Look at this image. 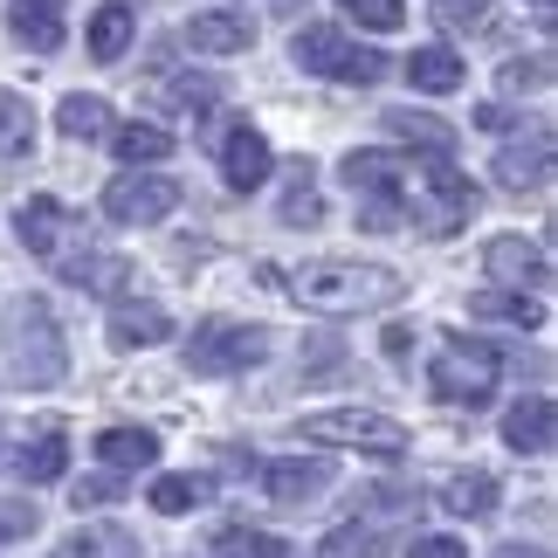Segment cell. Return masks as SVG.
Returning <instances> with one entry per match:
<instances>
[{
	"label": "cell",
	"mask_w": 558,
	"mask_h": 558,
	"mask_svg": "<svg viewBox=\"0 0 558 558\" xmlns=\"http://www.w3.org/2000/svg\"><path fill=\"white\" fill-rule=\"evenodd\" d=\"M263 283H283L304 311H325V317H352V311H386L393 296L407 290L400 269H379V263H304L290 276L263 269Z\"/></svg>",
	"instance_id": "cell-1"
},
{
	"label": "cell",
	"mask_w": 558,
	"mask_h": 558,
	"mask_svg": "<svg viewBox=\"0 0 558 558\" xmlns=\"http://www.w3.org/2000/svg\"><path fill=\"white\" fill-rule=\"evenodd\" d=\"M0 345H8L21 386H56L62 373H70V352H62L56 311L41 304V296H14V304H8V317H0Z\"/></svg>",
	"instance_id": "cell-2"
},
{
	"label": "cell",
	"mask_w": 558,
	"mask_h": 558,
	"mask_svg": "<svg viewBox=\"0 0 558 558\" xmlns=\"http://www.w3.org/2000/svg\"><path fill=\"white\" fill-rule=\"evenodd\" d=\"M400 193H407L400 214L414 228H427V234H456L469 214H476V186H469V173H456L448 159H414Z\"/></svg>",
	"instance_id": "cell-3"
},
{
	"label": "cell",
	"mask_w": 558,
	"mask_h": 558,
	"mask_svg": "<svg viewBox=\"0 0 558 558\" xmlns=\"http://www.w3.org/2000/svg\"><path fill=\"white\" fill-rule=\"evenodd\" d=\"M296 70L304 76H331V83H379L393 62L379 49H359V41L338 28V21H311V28H296Z\"/></svg>",
	"instance_id": "cell-4"
},
{
	"label": "cell",
	"mask_w": 558,
	"mask_h": 558,
	"mask_svg": "<svg viewBox=\"0 0 558 558\" xmlns=\"http://www.w3.org/2000/svg\"><path fill=\"white\" fill-rule=\"evenodd\" d=\"M304 441L325 448H359V456H407V427L373 414V407H325L304 421Z\"/></svg>",
	"instance_id": "cell-5"
},
{
	"label": "cell",
	"mask_w": 558,
	"mask_h": 558,
	"mask_svg": "<svg viewBox=\"0 0 558 558\" xmlns=\"http://www.w3.org/2000/svg\"><path fill=\"white\" fill-rule=\"evenodd\" d=\"M263 352H269V331H263V325H234V317H207V325L186 338V366L207 373V379L248 373Z\"/></svg>",
	"instance_id": "cell-6"
},
{
	"label": "cell",
	"mask_w": 558,
	"mask_h": 558,
	"mask_svg": "<svg viewBox=\"0 0 558 558\" xmlns=\"http://www.w3.org/2000/svg\"><path fill=\"white\" fill-rule=\"evenodd\" d=\"M427 386H435L448 407H483L497 393V352L476 345V338H448V352H435Z\"/></svg>",
	"instance_id": "cell-7"
},
{
	"label": "cell",
	"mask_w": 558,
	"mask_h": 558,
	"mask_svg": "<svg viewBox=\"0 0 558 558\" xmlns=\"http://www.w3.org/2000/svg\"><path fill=\"white\" fill-rule=\"evenodd\" d=\"M173 207H180V180H166V173H132V166H124V173L104 186V214L124 221V228H153Z\"/></svg>",
	"instance_id": "cell-8"
},
{
	"label": "cell",
	"mask_w": 558,
	"mask_h": 558,
	"mask_svg": "<svg viewBox=\"0 0 558 558\" xmlns=\"http://www.w3.org/2000/svg\"><path fill=\"white\" fill-rule=\"evenodd\" d=\"M14 228H21V242H28L41 263H70V242H83V221L62 201H49V193H35V201L14 214Z\"/></svg>",
	"instance_id": "cell-9"
},
{
	"label": "cell",
	"mask_w": 558,
	"mask_h": 558,
	"mask_svg": "<svg viewBox=\"0 0 558 558\" xmlns=\"http://www.w3.org/2000/svg\"><path fill=\"white\" fill-rule=\"evenodd\" d=\"M483 269H489V283L497 290H545L551 283V255L538 242H524V234H497V242L483 248Z\"/></svg>",
	"instance_id": "cell-10"
},
{
	"label": "cell",
	"mask_w": 558,
	"mask_h": 558,
	"mask_svg": "<svg viewBox=\"0 0 558 558\" xmlns=\"http://www.w3.org/2000/svg\"><path fill=\"white\" fill-rule=\"evenodd\" d=\"M276 173V153H269V138L255 132V124H228V138H221V180L234 193H248V186H263Z\"/></svg>",
	"instance_id": "cell-11"
},
{
	"label": "cell",
	"mask_w": 558,
	"mask_h": 558,
	"mask_svg": "<svg viewBox=\"0 0 558 558\" xmlns=\"http://www.w3.org/2000/svg\"><path fill=\"white\" fill-rule=\"evenodd\" d=\"M186 49L193 56H242V49H255V21L228 14V8H207V14L186 21Z\"/></svg>",
	"instance_id": "cell-12"
},
{
	"label": "cell",
	"mask_w": 558,
	"mask_h": 558,
	"mask_svg": "<svg viewBox=\"0 0 558 558\" xmlns=\"http://www.w3.org/2000/svg\"><path fill=\"white\" fill-rule=\"evenodd\" d=\"M497 180H504L510 193H538V186L551 180V132H531V145H504Z\"/></svg>",
	"instance_id": "cell-13"
},
{
	"label": "cell",
	"mask_w": 558,
	"mask_h": 558,
	"mask_svg": "<svg viewBox=\"0 0 558 558\" xmlns=\"http://www.w3.org/2000/svg\"><path fill=\"white\" fill-rule=\"evenodd\" d=\"M551 427H558L551 400H545V393H531V400H518V407L504 414V441L518 448V456H545V448H551Z\"/></svg>",
	"instance_id": "cell-14"
},
{
	"label": "cell",
	"mask_w": 558,
	"mask_h": 558,
	"mask_svg": "<svg viewBox=\"0 0 558 558\" xmlns=\"http://www.w3.org/2000/svg\"><path fill=\"white\" fill-rule=\"evenodd\" d=\"M379 124H386V132H393L400 145L427 153V159H448V153H456V124H441L435 111H386Z\"/></svg>",
	"instance_id": "cell-15"
},
{
	"label": "cell",
	"mask_w": 558,
	"mask_h": 558,
	"mask_svg": "<svg viewBox=\"0 0 558 558\" xmlns=\"http://www.w3.org/2000/svg\"><path fill=\"white\" fill-rule=\"evenodd\" d=\"M173 132H166V124H145V118H132V124H111V153L124 159V166H132V173H138V166H159V159H173Z\"/></svg>",
	"instance_id": "cell-16"
},
{
	"label": "cell",
	"mask_w": 558,
	"mask_h": 558,
	"mask_svg": "<svg viewBox=\"0 0 558 558\" xmlns=\"http://www.w3.org/2000/svg\"><path fill=\"white\" fill-rule=\"evenodd\" d=\"M325 483H331V462H296V456L290 462H263V489L276 504H311Z\"/></svg>",
	"instance_id": "cell-17"
},
{
	"label": "cell",
	"mask_w": 558,
	"mask_h": 558,
	"mask_svg": "<svg viewBox=\"0 0 558 558\" xmlns=\"http://www.w3.org/2000/svg\"><path fill=\"white\" fill-rule=\"evenodd\" d=\"M345 180L366 201H393L400 180H407V153H345Z\"/></svg>",
	"instance_id": "cell-18"
},
{
	"label": "cell",
	"mask_w": 558,
	"mask_h": 558,
	"mask_svg": "<svg viewBox=\"0 0 558 558\" xmlns=\"http://www.w3.org/2000/svg\"><path fill=\"white\" fill-rule=\"evenodd\" d=\"M97 462H111V476H124V469H153L159 462V435L153 427H104Z\"/></svg>",
	"instance_id": "cell-19"
},
{
	"label": "cell",
	"mask_w": 558,
	"mask_h": 558,
	"mask_svg": "<svg viewBox=\"0 0 558 558\" xmlns=\"http://www.w3.org/2000/svg\"><path fill=\"white\" fill-rule=\"evenodd\" d=\"M111 104L104 97H90V90H76V97H62L56 104V132H70L76 145H90V138H111Z\"/></svg>",
	"instance_id": "cell-20"
},
{
	"label": "cell",
	"mask_w": 558,
	"mask_h": 558,
	"mask_svg": "<svg viewBox=\"0 0 558 558\" xmlns=\"http://www.w3.org/2000/svg\"><path fill=\"white\" fill-rule=\"evenodd\" d=\"M14 41L35 49V56L62 49V0H21L14 8Z\"/></svg>",
	"instance_id": "cell-21"
},
{
	"label": "cell",
	"mask_w": 558,
	"mask_h": 558,
	"mask_svg": "<svg viewBox=\"0 0 558 558\" xmlns=\"http://www.w3.org/2000/svg\"><path fill=\"white\" fill-rule=\"evenodd\" d=\"M407 83H414V90H427V97H448V90H462V56L456 49H414L407 56Z\"/></svg>",
	"instance_id": "cell-22"
},
{
	"label": "cell",
	"mask_w": 558,
	"mask_h": 558,
	"mask_svg": "<svg viewBox=\"0 0 558 558\" xmlns=\"http://www.w3.org/2000/svg\"><path fill=\"white\" fill-rule=\"evenodd\" d=\"M159 338H173V317H166L159 304H124V311L111 317V345H118V352L159 345Z\"/></svg>",
	"instance_id": "cell-23"
},
{
	"label": "cell",
	"mask_w": 558,
	"mask_h": 558,
	"mask_svg": "<svg viewBox=\"0 0 558 558\" xmlns=\"http://www.w3.org/2000/svg\"><path fill=\"white\" fill-rule=\"evenodd\" d=\"M70 283H83V290H97V296H118L124 283H132V263H118V255H70V263H56Z\"/></svg>",
	"instance_id": "cell-24"
},
{
	"label": "cell",
	"mask_w": 558,
	"mask_h": 558,
	"mask_svg": "<svg viewBox=\"0 0 558 558\" xmlns=\"http://www.w3.org/2000/svg\"><path fill=\"white\" fill-rule=\"evenodd\" d=\"M132 35H138V21H132V8H124V0H111V8L90 14V56H97V62H118L124 49H132Z\"/></svg>",
	"instance_id": "cell-25"
},
{
	"label": "cell",
	"mask_w": 558,
	"mask_h": 558,
	"mask_svg": "<svg viewBox=\"0 0 558 558\" xmlns=\"http://www.w3.org/2000/svg\"><path fill=\"white\" fill-rule=\"evenodd\" d=\"M14 469H21V483H62V469H70V441L49 427V435H35V441L14 456Z\"/></svg>",
	"instance_id": "cell-26"
},
{
	"label": "cell",
	"mask_w": 558,
	"mask_h": 558,
	"mask_svg": "<svg viewBox=\"0 0 558 558\" xmlns=\"http://www.w3.org/2000/svg\"><path fill=\"white\" fill-rule=\"evenodd\" d=\"M28 145H35V104L0 90V159H21Z\"/></svg>",
	"instance_id": "cell-27"
},
{
	"label": "cell",
	"mask_w": 558,
	"mask_h": 558,
	"mask_svg": "<svg viewBox=\"0 0 558 558\" xmlns=\"http://www.w3.org/2000/svg\"><path fill=\"white\" fill-rule=\"evenodd\" d=\"M441 504L456 510V518H489V510H497V476L469 469V476H456V483L441 489Z\"/></svg>",
	"instance_id": "cell-28"
},
{
	"label": "cell",
	"mask_w": 558,
	"mask_h": 558,
	"mask_svg": "<svg viewBox=\"0 0 558 558\" xmlns=\"http://www.w3.org/2000/svg\"><path fill=\"white\" fill-rule=\"evenodd\" d=\"M145 497H153L159 518H186V510H201V504H207V483H201V476H159L153 489H145Z\"/></svg>",
	"instance_id": "cell-29"
},
{
	"label": "cell",
	"mask_w": 558,
	"mask_h": 558,
	"mask_svg": "<svg viewBox=\"0 0 558 558\" xmlns=\"http://www.w3.org/2000/svg\"><path fill=\"white\" fill-rule=\"evenodd\" d=\"M317 558H386V538L373 524H338L325 545H317Z\"/></svg>",
	"instance_id": "cell-30"
},
{
	"label": "cell",
	"mask_w": 558,
	"mask_h": 558,
	"mask_svg": "<svg viewBox=\"0 0 558 558\" xmlns=\"http://www.w3.org/2000/svg\"><path fill=\"white\" fill-rule=\"evenodd\" d=\"M476 311H483V317H504V325H524V331H531V325H545V311L531 304V296H518V290H483V296H476Z\"/></svg>",
	"instance_id": "cell-31"
},
{
	"label": "cell",
	"mask_w": 558,
	"mask_h": 558,
	"mask_svg": "<svg viewBox=\"0 0 558 558\" xmlns=\"http://www.w3.org/2000/svg\"><path fill=\"white\" fill-rule=\"evenodd\" d=\"M283 221H290V228H311V221H325V201L311 193V166H296V186L283 193Z\"/></svg>",
	"instance_id": "cell-32"
},
{
	"label": "cell",
	"mask_w": 558,
	"mask_h": 558,
	"mask_svg": "<svg viewBox=\"0 0 558 558\" xmlns=\"http://www.w3.org/2000/svg\"><path fill=\"white\" fill-rule=\"evenodd\" d=\"M504 90L545 97V90H551V56H518V62H504Z\"/></svg>",
	"instance_id": "cell-33"
},
{
	"label": "cell",
	"mask_w": 558,
	"mask_h": 558,
	"mask_svg": "<svg viewBox=\"0 0 558 558\" xmlns=\"http://www.w3.org/2000/svg\"><path fill=\"white\" fill-rule=\"evenodd\" d=\"M221 558H290V545L269 531H221Z\"/></svg>",
	"instance_id": "cell-34"
},
{
	"label": "cell",
	"mask_w": 558,
	"mask_h": 558,
	"mask_svg": "<svg viewBox=\"0 0 558 558\" xmlns=\"http://www.w3.org/2000/svg\"><path fill=\"white\" fill-rule=\"evenodd\" d=\"M56 558H132V545H124V531H83V538L62 545Z\"/></svg>",
	"instance_id": "cell-35"
},
{
	"label": "cell",
	"mask_w": 558,
	"mask_h": 558,
	"mask_svg": "<svg viewBox=\"0 0 558 558\" xmlns=\"http://www.w3.org/2000/svg\"><path fill=\"white\" fill-rule=\"evenodd\" d=\"M345 8H352V21H366L373 35H393L407 21V0H345Z\"/></svg>",
	"instance_id": "cell-36"
},
{
	"label": "cell",
	"mask_w": 558,
	"mask_h": 558,
	"mask_svg": "<svg viewBox=\"0 0 558 558\" xmlns=\"http://www.w3.org/2000/svg\"><path fill=\"white\" fill-rule=\"evenodd\" d=\"M118 497H124L118 476H83V483H70V504L76 510H104V504H118Z\"/></svg>",
	"instance_id": "cell-37"
},
{
	"label": "cell",
	"mask_w": 558,
	"mask_h": 558,
	"mask_svg": "<svg viewBox=\"0 0 558 558\" xmlns=\"http://www.w3.org/2000/svg\"><path fill=\"white\" fill-rule=\"evenodd\" d=\"M489 14V0H435V21H441V28H476V21Z\"/></svg>",
	"instance_id": "cell-38"
},
{
	"label": "cell",
	"mask_w": 558,
	"mask_h": 558,
	"mask_svg": "<svg viewBox=\"0 0 558 558\" xmlns=\"http://www.w3.org/2000/svg\"><path fill=\"white\" fill-rule=\"evenodd\" d=\"M407 558H469V545L462 538H414V545H407Z\"/></svg>",
	"instance_id": "cell-39"
},
{
	"label": "cell",
	"mask_w": 558,
	"mask_h": 558,
	"mask_svg": "<svg viewBox=\"0 0 558 558\" xmlns=\"http://www.w3.org/2000/svg\"><path fill=\"white\" fill-rule=\"evenodd\" d=\"M476 124H483V132H510V111H504V104H483Z\"/></svg>",
	"instance_id": "cell-40"
},
{
	"label": "cell",
	"mask_w": 558,
	"mask_h": 558,
	"mask_svg": "<svg viewBox=\"0 0 558 558\" xmlns=\"http://www.w3.org/2000/svg\"><path fill=\"white\" fill-rule=\"evenodd\" d=\"M35 524V510H14V504H0V531H28Z\"/></svg>",
	"instance_id": "cell-41"
},
{
	"label": "cell",
	"mask_w": 558,
	"mask_h": 558,
	"mask_svg": "<svg viewBox=\"0 0 558 558\" xmlns=\"http://www.w3.org/2000/svg\"><path fill=\"white\" fill-rule=\"evenodd\" d=\"M497 558H551V551H538V545H531V551H524V545H504Z\"/></svg>",
	"instance_id": "cell-42"
},
{
	"label": "cell",
	"mask_w": 558,
	"mask_h": 558,
	"mask_svg": "<svg viewBox=\"0 0 558 558\" xmlns=\"http://www.w3.org/2000/svg\"><path fill=\"white\" fill-rule=\"evenodd\" d=\"M538 8H551V0H538Z\"/></svg>",
	"instance_id": "cell-43"
}]
</instances>
